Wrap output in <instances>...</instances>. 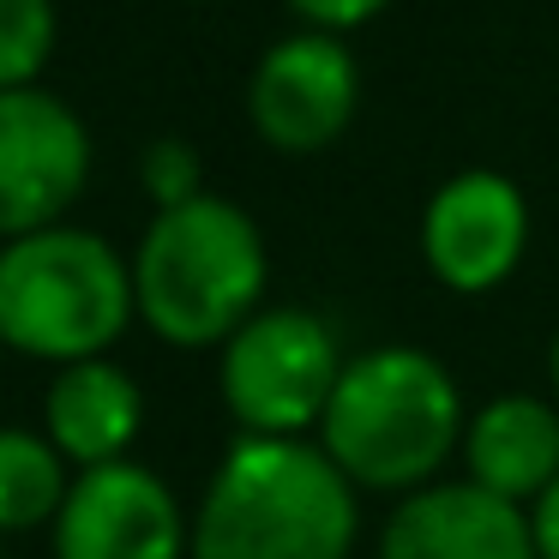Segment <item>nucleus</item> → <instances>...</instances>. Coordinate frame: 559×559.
Returning <instances> with one entry per match:
<instances>
[{
    "label": "nucleus",
    "instance_id": "nucleus-4",
    "mask_svg": "<svg viewBox=\"0 0 559 559\" xmlns=\"http://www.w3.org/2000/svg\"><path fill=\"white\" fill-rule=\"evenodd\" d=\"M139 319L133 259L97 229H55L0 241V343L31 361H91Z\"/></svg>",
    "mask_w": 559,
    "mask_h": 559
},
{
    "label": "nucleus",
    "instance_id": "nucleus-19",
    "mask_svg": "<svg viewBox=\"0 0 559 559\" xmlns=\"http://www.w3.org/2000/svg\"><path fill=\"white\" fill-rule=\"evenodd\" d=\"M187 7H217V0H187Z\"/></svg>",
    "mask_w": 559,
    "mask_h": 559
},
{
    "label": "nucleus",
    "instance_id": "nucleus-18",
    "mask_svg": "<svg viewBox=\"0 0 559 559\" xmlns=\"http://www.w3.org/2000/svg\"><path fill=\"white\" fill-rule=\"evenodd\" d=\"M547 379H554V403H559V331H554V349H547Z\"/></svg>",
    "mask_w": 559,
    "mask_h": 559
},
{
    "label": "nucleus",
    "instance_id": "nucleus-12",
    "mask_svg": "<svg viewBox=\"0 0 559 559\" xmlns=\"http://www.w3.org/2000/svg\"><path fill=\"white\" fill-rule=\"evenodd\" d=\"M463 463L487 493L535 506L559 481V409L530 391L487 397L463 427Z\"/></svg>",
    "mask_w": 559,
    "mask_h": 559
},
{
    "label": "nucleus",
    "instance_id": "nucleus-10",
    "mask_svg": "<svg viewBox=\"0 0 559 559\" xmlns=\"http://www.w3.org/2000/svg\"><path fill=\"white\" fill-rule=\"evenodd\" d=\"M379 559H535L530 506L481 481H427L385 518Z\"/></svg>",
    "mask_w": 559,
    "mask_h": 559
},
{
    "label": "nucleus",
    "instance_id": "nucleus-2",
    "mask_svg": "<svg viewBox=\"0 0 559 559\" xmlns=\"http://www.w3.org/2000/svg\"><path fill=\"white\" fill-rule=\"evenodd\" d=\"M463 427L469 415L451 367L409 343H379L343 367L319 445L367 493H415L463 451Z\"/></svg>",
    "mask_w": 559,
    "mask_h": 559
},
{
    "label": "nucleus",
    "instance_id": "nucleus-13",
    "mask_svg": "<svg viewBox=\"0 0 559 559\" xmlns=\"http://www.w3.org/2000/svg\"><path fill=\"white\" fill-rule=\"evenodd\" d=\"M67 457L49 433L0 427V530H37L67 506Z\"/></svg>",
    "mask_w": 559,
    "mask_h": 559
},
{
    "label": "nucleus",
    "instance_id": "nucleus-6",
    "mask_svg": "<svg viewBox=\"0 0 559 559\" xmlns=\"http://www.w3.org/2000/svg\"><path fill=\"white\" fill-rule=\"evenodd\" d=\"M91 181V133L43 85L0 91V241L67 223Z\"/></svg>",
    "mask_w": 559,
    "mask_h": 559
},
{
    "label": "nucleus",
    "instance_id": "nucleus-8",
    "mask_svg": "<svg viewBox=\"0 0 559 559\" xmlns=\"http://www.w3.org/2000/svg\"><path fill=\"white\" fill-rule=\"evenodd\" d=\"M55 559H193V523L157 469L133 457L97 463L67 487Z\"/></svg>",
    "mask_w": 559,
    "mask_h": 559
},
{
    "label": "nucleus",
    "instance_id": "nucleus-11",
    "mask_svg": "<svg viewBox=\"0 0 559 559\" xmlns=\"http://www.w3.org/2000/svg\"><path fill=\"white\" fill-rule=\"evenodd\" d=\"M139 427H145V391L127 367H115L109 355L55 367L49 391H43V433L73 469L121 463Z\"/></svg>",
    "mask_w": 559,
    "mask_h": 559
},
{
    "label": "nucleus",
    "instance_id": "nucleus-15",
    "mask_svg": "<svg viewBox=\"0 0 559 559\" xmlns=\"http://www.w3.org/2000/svg\"><path fill=\"white\" fill-rule=\"evenodd\" d=\"M139 181H145L157 211H175L205 193V163H199V151L187 139H151L145 157H139Z\"/></svg>",
    "mask_w": 559,
    "mask_h": 559
},
{
    "label": "nucleus",
    "instance_id": "nucleus-1",
    "mask_svg": "<svg viewBox=\"0 0 559 559\" xmlns=\"http://www.w3.org/2000/svg\"><path fill=\"white\" fill-rule=\"evenodd\" d=\"M355 481L307 439L241 433L193 511V559H349Z\"/></svg>",
    "mask_w": 559,
    "mask_h": 559
},
{
    "label": "nucleus",
    "instance_id": "nucleus-17",
    "mask_svg": "<svg viewBox=\"0 0 559 559\" xmlns=\"http://www.w3.org/2000/svg\"><path fill=\"white\" fill-rule=\"evenodd\" d=\"M530 530H535V559H559V481L530 506Z\"/></svg>",
    "mask_w": 559,
    "mask_h": 559
},
{
    "label": "nucleus",
    "instance_id": "nucleus-9",
    "mask_svg": "<svg viewBox=\"0 0 559 559\" xmlns=\"http://www.w3.org/2000/svg\"><path fill=\"white\" fill-rule=\"evenodd\" d=\"M530 205L499 169H463L433 187L421 211V259L451 295H487L523 265Z\"/></svg>",
    "mask_w": 559,
    "mask_h": 559
},
{
    "label": "nucleus",
    "instance_id": "nucleus-3",
    "mask_svg": "<svg viewBox=\"0 0 559 559\" xmlns=\"http://www.w3.org/2000/svg\"><path fill=\"white\" fill-rule=\"evenodd\" d=\"M265 277L271 259L259 223L217 193L157 211L133 253L139 319L175 349H223L259 313Z\"/></svg>",
    "mask_w": 559,
    "mask_h": 559
},
{
    "label": "nucleus",
    "instance_id": "nucleus-5",
    "mask_svg": "<svg viewBox=\"0 0 559 559\" xmlns=\"http://www.w3.org/2000/svg\"><path fill=\"white\" fill-rule=\"evenodd\" d=\"M337 331L307 307H259L217 361V391L241 433L307 439L325 421V403L343 379Z\"/></svg>",
    "mask_w": 559,
    "mask_h": 559
},
{
    "label": "nucleus",
    "instance_id": "nucleus-14",
    "mask_svg": "<svg viewBox=\"0 0 559 559\" xmlns=\"http://www.w3.org/2000/svg\"><path fill=\"white\" fill-rule=\"evenodd\" d=\"M55 0H0V91L37 85L55 55Z\"/></svg>",
    "mask_w": 559,
    "mask_h": 559
},
{
    "label": "nucleus",
    "instance_id": "nucleus-16",
    "mask_svg": "<svg viewBox=\"0 0 559 559\" xmlns=\"http://www.w3.org/2000/svg\"><path fill=\"white\" fill-rule=\"evenodd\" d=\"M283 7H289L307 31H331V37H343V31L373 25L391 0H283Z\"/></svg>",
    "mask_w": 559,
    "mask_h": 559
},
{
    "label": "nucleus",
    "instance_id": "nucleus-7",
    "mask_svg": "<svg viewBox=\"0 0 559 559\" xmlns=\"http://www.w3.org/2000/svg\"><path fill=\"white\" fill-rule=\"evenodd\" d=\"M361 109V67L355 49L331 31H295L259 55L247 79V121L283 157H313L337 145Z\"/></svg>",
    "mask_w": 559,
    "mask_h": 559
}]
</instances>
